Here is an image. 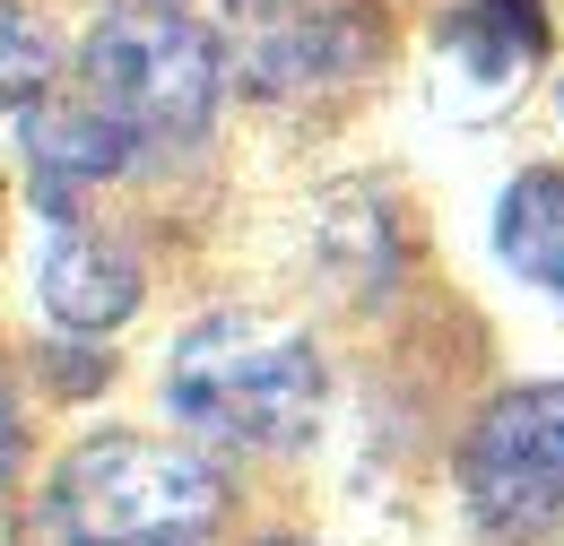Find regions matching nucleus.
<instances>
[{"mask_svg":"<svg viewBox=\"0 0 564 546\" xmlns=\"http://www.w3.org/2000/svg\"><path fill=\"white\" fill-rule=\"evenodd\" d=\"M9 460H18V416H9V382H0V478H9Z\"/></svg>","mask_w":564,"mask_h":546,"instance_id":"10","label":"nucleus"},{"mask_svg":"<svg viewBox=\"0 0 564 546\" xmlns=\"http://www.w3.org/2000/svg\"><path fill=\"white\" fill-rule=\"evenodd\" d=\"M226 512V478L183 443L148 434H96L53 469L44 521L53 546H156V538H200Z\"/></svg>","mask_w":564,"mask_h":546,"instance_id":"2","label":"nucleus"},{"mask_svg":"<svg viewBox=\"0 0 564 546\" xmlns=\"http://www.w3.org/2000/svg\"><path fill=\"white\" fill-rule=\"evenodd\" d=\"M217 35L174 9H113L87 35V96L131 131V148H192L217 113Z\"/></svg>","mask_w":564,"mask_h":546,"instance_id":"3","label":"nucleus"},{"mask_svg":"<svg viewBox=\"0 0 564 546\" xmlns=\"http://www.w3.org/2000/svg\"><path fill=\"white\" fill-rule=\"evenodd\" d=\"M547 26H539V0H469L460 35H452V78H469V113L478 105H503L521 87V69L539 62Z\"/></svg>","mask_w":564,"mask_h":546,"instance_id":"7","label":"nucleus"},{"mask_svg":"<svg viewBox=\"0 0 564 546\" xmlns=\"http://www.w3.org/2000/svg\"><path fill=\"white\" fill-rule=\"evenodd\" d=\"M44 78H53V35H44V18L18 9V0H0V113H9V105H35Z\"/></svg>","mask_w":564,"mask_h":546,"instance_id":"9","label":"nucleus"},{"mask_svg":"<svg viewBox=\"0 0 564 546\" xmlns=\"http://www.w3.org/2000/svg\"><path fill=\"white\" fill-rule=\"evenodd\" d=\"M165 391L183 425H200L217 443L279 451V443H304L322 416V356L304 330H286L270 313H209L174 339Z\"/></svg>","mask_w":564,"mask_h":546,"instance_id":"1","label":"nucleus"},{"mask_svg":"<svg viewBox=\"0 0 564 546\" xmlns=\"http://www.w3.org/2000/svg\"><path fill=\"white\" fill-rule=\"evenodd\" d=\"M26 156H35V174L62 192V183H105V174H122L140 148H131V131L78 87V96H35V105H26Z\"/></svg>","mask_w":564,"mask_h":546,"instance_id":"5","label":"nucleus"},{"mask_svg":"<svg viewBox=\"0 0 564 546\" xmlns=\"http://www.w3.org/2000/svg\"><path fill=\"white\" fill-rule=\"evenodd\" d=\"M44 313L53 321H70V330H113V321H131L140 313V270L113 252V243H96L87 226H62L53 243H44Z\"/></svg>","mask_w":564,"mask_h":546,"instance_id":"6","label":"nucleus"},{"mask_svg":"<svg viewBox=\"0 0 564 546\" xmlns=\"http://www.w3.org/2000/svg\"><path fill=\"white\" fill-rule=\"evenodd\" d=\"M495 252H503L512 277L564 295V165L512 174V192L495 200Z\"/></svg>","mask_w":564,"mask_h":546,"instance_id":"8","label":"nucleus"},{"mask_svg":"<svg viewBox=\"0 0 564 546\" xmlns=\"http://www.w3.org/2000/svg\"><path fill=\"white\" fill-rule=\"evenodd\" d=\"M460 494L487 538H547L564 521V382L495 391L460 443Z\"/></svg>","mask_w":564,"mask_h":546,"instance_id":"4","label":"nucleus"},{"mask_svg":"<svg viewBox=\"0 0 564 546\" xmlns=\"http://www.w3.org/2000/svg\"><path fill=\"white\" fill-rule=\"evenodd\" d=\"M156 546H200V538H156Z\"/></svg>","mask_w":564,"mask_h":546,"instance_id":"11","label":"nucleus"}]
</instances>
